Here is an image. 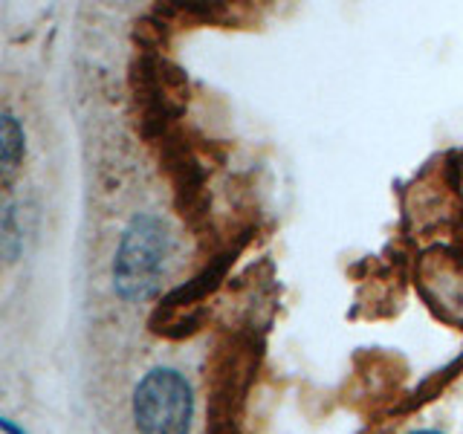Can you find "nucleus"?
Instances as JSON below:
<instances>
[{
	"mask_svg": "<svg viewBox=\"0 0 463 434\" xmlns=\"http://www.w3.org/2000/svg\"><path fill=\"white\" fill-rule=\"evenodd\" d=\"M171 258V235L156 214H137L122 231L113 258V287L125 301H148L159 293Z\"/></svg>",
	"mask_w": 463,
	"mask_h": 434,
	"instance_id": "nucleus-1",
	"label": "nucleus"
},
{
	"mask_svg": "<svg viewBox=\"0 0 463 434\" xmlns=\"http://www.w3.org/2000/svg\"><path fill=\"white\" fill-rule=\"evenodd\" d=\"M194 417V394L174 368H154L134 391V420L139 434H188Z\"/></svg>",
	"mask_w": 463,
	"mask_h": 434,
	"instance_id": "nucleus-2",
	"label": "nucleus"
},
{
	"mask_svg": "<svg viewBox=\"0 0 463 434\" xmlns=\"http://www.w3.org/2000/svg\"><path fill=\"white\" fill-rule=\"evenodd\" d=\"M252 371L250 351H232L221 362L217 371L214 394H212V417H209V434H238V417L241 402L246 394V376Z\"/></svg>",
	"mask_w": 463,
	"mask_h": 434,
	"instance_id": "nucleus-3",
	"label": "nucleus"
},
{
	"mask_svg": "<svg viewBox=\"0 0 463 434\" xmlns=\"http://www.w3.org/2000/svg\"><path fill=\"white\" fill-rule=\"evenodd\" d=\"M24 154H26L24 127L9 110H4V116H0V180H4L6 188L18 177Z\"/></svg>",
	"mask_w": 463,
	"mask_h": 434,
	"instance_id": "nucleus-4",
	"label": "nucleus"
},
{
	"mask_svg": "<svg viewBox=\"0 0 463 434\" xmlns=\"http://www.w3.org/2000/svg\"><path fill=\"white\" fill-rule=\"evenodd\" d=\"M0 250H4L6 264H14L24 250V229H18V206L6 203L4 221H0Z\"/></svg>",
	"mask_w": 463,
	"mask_h": 434,
	"instance_id": "nucleus-5",
	"label": "nucleus"
},
{
	"mask_svg": "<svg viewBox=\"0 0 463 434\" xmlns=\"http://www.w3.org/2000/svg\"><path fill=\"white\" fill-rule=\"evenodd\" d=\"M411 434H440V431H431V429H423V431H411Z\"/></svg>",
	"mask_w": 463,
	"mask_h": 434,
	"instance_id": "nucleus-6",
	"label": "nucleus"
}]
</instances>
